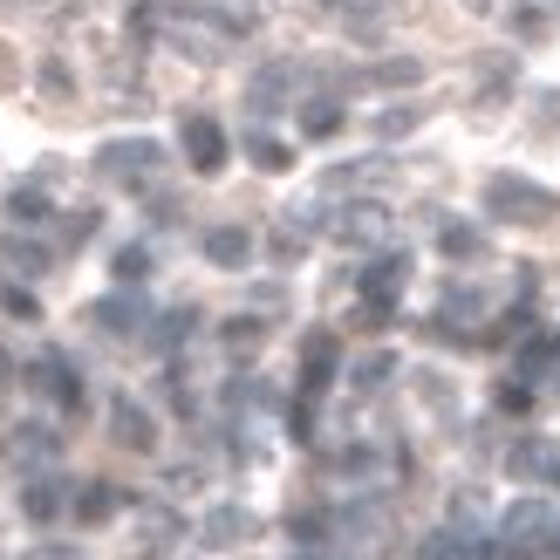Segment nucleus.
<instances>
[{"instance_id":"19","label":"nucleus","mask_w":560,"mask_h":560,"mask_svg":"<svg viewBox=\"0 0 560 560\" xmlns=\"http://www.w3.org/2000/svg\"><path fill=\"white\" fill-rule=\"evenodd\" d=\"M178 540V520L172 513H144V547L158 553V547H172Z\"/></svg>"},{"instance_id":"10","label":"nucleus","mask_w":560,"mask_h":560,"mask_svg":"<svg viewBox=\"0 0 560 560\" xmlns=\"http://www.w3.org/2000/svg\"><path fill=\"white\" fill-rule=\"evenodd\" d=\"M206 260L212 267H246L254 260V240H246L240 226H219V233H206Z\"/></svg>"},{"instance_id":"3","label":"nucleus","mask_w":560,"mask_h":560,"mask_svg":"<svg viewBox=\"0 0 560 560\" xmlns=\"http://www.w3.org/2000/svg\"><path fill=\"white\" fill-rule=\"evenodd\" d=\"M328 233L342 246H376V240H389V212L383 206H342L328 219Z\"/></svg>"},{"instance_id":"15","label":"nucleus","mask_w":560,"mask_h":560,"mask_svg":"<svg viewBox=\"0 0 560 560\" xmlns=\"http://www.w3.org/2000/svg\"><path fill=\"white\" fill-rule=\"evenodd\" d=\"M8 219H48V191L42 185H14L8 191Z\"/></svg>"},{"instance_id":"24","label":"nucleus","mask_w":560,"mask_h":560,"mask_svg":"<svg viewBox=\"0 0 560 560\" xmlns=\"http://www.w3.org/2000/svg\"><path fill=\"white\" fill-rule=\"evenodd\" d=\"M499 410H534V389H526V383H499Z\"/></svg>"},{"instance_id":"20","label":"nucleus","mask_w":560,"mask_h":560,"mask_svg":"<svg viewBox=\"0 0 560 560\" xmlns=\"http://www.w3.org/2000/svg\"><path fill=\"white\" fill-rule=\"evenodd\" d=\"M301 124H307V137H328L335 124H342V109H335V103H307V109H301Z\"/></svg>"},{"instance_id":"7","label":"nucleus","mask_w":560,"mask_h":560,"mask_svg":"<svg viewBox=\"0 0 560 560\" xmlns=\"http://www.w3.org/2000/svg\"><path fill=\"white\" fill-rule=\"evenodd\" d=\"M27 383H35V389H48V397H55V404H69V410L82 404V383L69 376V362H62V355H42L35 370H27Z\"/></svg>"},{"instance_id":"11","label":"nucleus","mask_w":560,"mask_h":560,"mask_svg":"<svg viewBox=\"0 0 560 560\" xmlns=\"http://www.w3.org/2000/svg\"><path fill=\"white\" fill-rule=\"evenodd\" d=\"M520 479H553V465H560V452L553 444H513V458H506Z\"/></svg>"},{"instance_id":"12","label":"nucleus","mask_w":560,"mask_h":560,"mask_svg":"<svg viewBox=\"0 0 560 560\" xmlns=\"http://www.w3.org/2000/svg\"><path fill=\"white\" fill-rule=\"evenodd\" d=\"M328 376H335V335H315V342H307V355H301V383L322 389Z\"/></svg>"},{"instance_id":"4","label":"nucleus","mask_w":560,"mask_h":560,"mask_svg":"<svg viewBox=\"0 0 560 560\" xmlns=\"http://www.w3.org/2000/svg\"><path fill=\"white\" fill-rule=\"evenodd\" d=\"M404 273H410V260H404V254H383L370 273H362V294H370V322H383V315H389V301H397Z\"/></svg>"},{"instance_id":"28","label":"nucleus","mask_w":560,"mask_h":560,"mask_svg":"<svg viewBox=\"0 0 560 560\" xmlns=\"http://www.w3.org/2000/svg\"><path fill=\"white\" fill-rule=\"evenodd\" d=\"M27 560H82V553H75V547H35Z\"/></svg>"},{"instance_id":"5","label":"nucleus","mask_w":560,"mask_h":560,"mask_svg":"<svg viewBox=\"0 0 560 560\" xmlns=\"http://www.w3.org/2000/svg\"><path fill=\"white\" fill-rule=\"evenodd\" d=\"M185 158L199 164V172H219V164H226V130L212 117H185Z\"/></svg>"},{"instance_id":"17","label":"nucleus","mask_w":560,"mask_h":560,"mask_svg":"<svg viewBox=\"0 0 560 560\" xmlns=\"http://www.w3.org/2000/svg\"><path fill=\"white\" fill-rule=\"evenodd\" d=\"M438 246H444L452 260H479V254H486V240L471 233V226H444V240H438Z\"/></svg>"},{"instance_id":"13","label":"nucleus","mask_w":560,"mask_h":560,"mask_svg":"<svg viewBox=\"0 0 560 560\" xmlns=\"http://www.w3.org/2000/svg\"><path fill=\"white\" fill-rule=\"evenodd\" d=\"M158 164V144H144V137H137V144H109L103 151V172H151Z\"/></svg>"},{"instance_id":"8","label":"nucleus","mask_w":560,"mask_h":560,"mask_svg":"<svg viewBox=\"0 0 560 560\" xmlns=\"http://www.w3.org/2000/svg\"><path fill=\"white\" fill-rule=\"evenodd\" d=\"M294 75H301L294 62H267V69L254 75V90H246V103H254L260 117H267V109H280V103H288V82H294Z\"/></svg>"},{"instance_id":"21","label":"nucleus","mask_w":560,"mask_h":560,"mask_svg":"<svg viewBox=\"0 0 560 560\" xmlns=\"http://www.w3.org/2000/svg\"><path fill=\"white\" fill-rule=\"evenodd\" d=\"M21 506H27V520H55V506H62V492H55V486H27V499H21Z\"/></svg>"},{"instance_id":"27","label":"nucleus","mask_w":560,"mask_h":560,"mask_svg":"<svg viewBox=\"0 0 560 560\" xmlns=\"http://www.w3.org/2000/svg\"><path fill=\"white\" fill-rule=\"evenodd\" d=\"M8 315H21V322H27V315H35V294H21V288H8Z\"/></svg>"},{"instance_id":"14","label":"nucleus","mask_w":560,"mask_h":560,"mask_svg":"<svg viewBox=\"0 0 560 560\" xmlns=\"http://www.w3.org/2000/svg\"><path fill=\"white\" fill-rule=\"evenodd\" d=\"M246 151H254V164H260V172H288V164H294V151L280 144V137H267V130H254V137H246Z\"/></svg>"},{"instance_id":"23","label":"nucleus","mask_w":560,"mask_h":560,"mask_svg":"<svg viewBox=\"0 0 560 560\" xmlns=\"http://www.w3.org/2000/svg\"><path fill=\"white\" fill-rule=\"evenodd\" d=\"M151 273V254H144V246H124V254H117V280H144Z\"/></svg>"},{"instance_id":"1","label":"nucleus","mask_w":560,"mask_h":560,"mask_svg":"<svg viewBox=\"0 0 560 560\" xmlns=\"http://www.w3.org/2000/svg\"><path fill=\"white\" fill-rule=\"evenodd\" d=\"M499 547L506 553H560V506L553 499H520V506H506Z\"/></svg>"},{"instance_id":"6","label":"nucleus","mask_w":560,"mask_h":560,"mask_svg":"<svg viewBox=\"0 0 560 560\" xmlns=\"http://www.w3.org/2000/svg\"><path fill=\"white\" fill-rule=\"evenodd\" d=\"M246 534H254V513H246V506H212V513L199 520V540H206V547H240Z\"/></svg>"},{"instance_id":"2","label":"nucleus","mask_w":560,"mask_h":560,"mask_svg":"<svg viewBox=\"0 0 560 560\" xmlns=\"http://www.w3.org/2000/svg\"><path fill=\"white\" fill-rule=\"evenodd\" d=\"M486 212L492 219H513V226H540V219L560 212V199H553L547 185H534V178H492L486 185Z\"/></svg>"},{"instance_id":"9","label":"nucleus","mask_w":560,"mask_h":560,"mask_svg":"<svg viewBox=\"0 0 560 560\" xmlns=\"http://www.w3.org/2000/svg\"><path fill=\"white\" fill-rule=\"evenodd\" d=\"M109 431H117V444H130V452H151V438H158V431H151V417L137 410L130 397H124L117 410H109Z\"/></svg>"},{"instance_id":"25","label":"nucleus","mask_w":560,"mask_h":560,"mask_svg":"<svg viewBox=\"0 0 560 560\" xmlns=\"http://www.w3.org/2000/svg\"><path fill=\"white\" fill-rule=\"evenodd\" d=\"M158 35V8H130V42H151Z\"/></svg>"},{"instance_id":"22","label":"nucleus","mask_w":560,"mask_h":560,"mask_svg":"<svg viewBox=\"0 0 560 560\" xmlns=\"http://www.w3.org/2000/svg\"><path fill=\"white\" fill-rule=\"evenodd\" d=\"M417 75H424V69H417L410 55H397V62H383V69H376V82H383V90H404V82H417Z\"/></svg>"},{"instance_id":"16","label":"nucleus","mask_w":560,"mask_h":560,"mask_svg":"<svg viewBox=\"0 0 560 560\" xmlns=\"http://www.w3.org/2000/svg\"><path fill=\"white\" fill-rule=\"evenodd\" d=\"M96 322L124 335V328H137V322H144V307H137V301H124V294H109V301L96 307Z\"/></svg>"},{"instance_id":"26","label":"nucleus","mask_w":560,"mask_h":560,"mask_svg":"<svg viewBox=\"0 0 560 560\" xmlns=\"http://www.w3.org/2000/svg\"><path fill=\"white\" fill-rule=\"evenodd\" d=\"M410 124H417V109H389V117H383V124H376V130H383V137H404V130H410Z\"/></svg>"},{"instance_id":"18","label":"nucleus","mask_w":560,"mask_h":560,"mask_svg":"<svg viewBox=\"0 0 560 560\" xmlns=\"http://www.w3.org/2000/svg\"><path fill=\"white\" fill-rule=\"evenodd\" d=\"M75 513H82V520H109V513H117V492H109V486H90V492L75 499Z\"/></svg>"}]
</instances>
